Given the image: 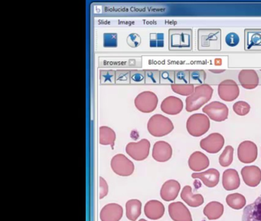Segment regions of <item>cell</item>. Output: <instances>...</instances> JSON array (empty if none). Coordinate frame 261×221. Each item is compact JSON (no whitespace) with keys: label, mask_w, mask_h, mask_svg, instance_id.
Masks as SVG:
<instances>
[{"label":"cell","mask_w":261,"mask_h":221,"mask_svg":"<svg viewBox=\"0 0 261 221\" xmlns=\"http://www.w3.org/2000/svg\"><path fill=\"white\" fill-rule=\"evenodd\" d=\"M198 49L199 51H220L221 49V30L220 29H200L198 30Z\"/></svg>","instance_id":"1"},{"label":"cell","mask_w":261,"mask_h":221,"mask_svg":"<svg viewBox=\"0 0 261 221\" xmlns=\"http://www.w3.org/2000/svg\"><path fill=\"white\" fill-rule=\"evenodd\" d=\"M214 89L207 84H203L195 87L193 94L186 98V109L188 112L198 110L208 102L213 95Z\"/></svg>","instance_id":"2"},{"label":"cell","mask_w":261,"mask_h":221,"mask_svg":"<svg viewBox=\"0 0 261 221\" xmlns=\"http://www.w3.org/2000/svg\"><path fill=\"white\" fill-rule=\"evenodd\" d=\"M169 37L170 50H192L193 42L192 29H169Z\"/></svg>","instance_id":"3"},{"label":"cell","mask_w":261,"mask_h":221,"mask_svg":"<svg viewBox=\"0 0 261 221\" xmlns=\"http://www.w3.org/2000/svg\"><path fill=\"white\" fill-rule=\"evenodd\" d=\"M147 129L151 135L160 138L170 134L173 130L174 125L169 118L160 114H156L149 118Z\"/></svg>","instance_id":"4"},{"label":"cell","mask_w":261,"mask_h":221,"mask_svg":"<svg viewBox=\"0 0 261 221\" xmlns=\"http://www.w3.org/2000/svg\"><path fill=\"white\" fill-rule=\"evenodd\" d=\"M210 120L204 114L197 113L191 115L186 122V128L189 135L193 137H201L208 131Z\"/></svg>","instance_id":"5"},{"label":"cell","mask_w":261,"mask_h":221,"mask_svg":"<svg viewBox=\"0 0 261 221\" xmlns=\"http://www.w3.org/2000/svg\"><path fill=\"white\" fill-rule=\"evenodd\" d=\"M159 98L154 92L146 91L136 97L134 104L137 110L143 113H151L158 105Z\"/></svg>","instance_id":"6"},{"label":"cell","mask_w":261,"mask_h":221,"mask_svg":"<svg viewBox=\"0 0 261 221\" xmlns=\"http://www.w3.org/2000/svg\"><path fill=\"white\" fill-rule=\"evenodd\" d=\"M111 168L116 174L121 176H130L135 170L133 161L126 158L124 154L119 153L115 155L111 160Z\"/></svg>","instance_id":"7"},{"label":"cell","mask_w":261,"mask_h":221,"mask_svg":"<svg viewBox=\"0 0 261 221\" xmlns=\"http://www.w3.org/2000/svg\"><path fill=\"white\" fill-rule=\"evenodd\" d=\"M150 142L147 139H141L137 142H130L126 147V152L135 161H144L149 157Z\"/></svg>","instance_id":"8"},{"label":"cell","mask_w":261,"mask_h":221,"mask_svg":"<svg viewBox=\"0 0 261 221\" xmlns=\"http://www.w3.org/2000/svg\"><path fill=\"white\" fill-rule=\"evenodd\" d=\"M202 112L210 119L217 122L225 121L228 118V107L224 103L220 101H212L203 107Z\"/></svg>","instance_id":"9"},{"label":"cell","mask_w":261,"mask_h":221,"mask_svg":"<svg viewBox=\"0 0 261 221\" xmlns=\"http://www.w3.org/2000/svg\"><path fill=\"white\" fill-rule=\"evenodd\" d=\"M257 153V146L253 141H244L238 146V159L244 164H250L256 161Z\"/></svg>","instance_id":"10"},{"label":"cell","mask_w":261,"mask_h":221,"mask_svg":"<svg viewBox=\"0 0 261 221\" xmlns=\"http://www.w3.org/2000/svg\"><path fill=\"white\" fill-rule=\"evenodd\" d=\"M218 92L221 99L230 102L234 101L239 96L240 89L233 80L227 79L220 83Z\"/></svg>","instance_id":"11"},{"label":"cell","mask_w":261,"mask_h":221,"mask_svg":"<svg viewBox=\"0 0 261 221\" xmlns=\"http://www.w3.org/2000/svg\"><path fill=\"white\" fill-rule=\"evenodd\" d=\"M224 144V138L221 134L212 133L201 140L200 147L207 153H217L222 149Z\"/></svg>","instance_id":"12"},{"label":"cell","mask_w":261,"mask_h":221,"mask_svg":"<svg viewBox=\"0 0 261 221\" xmlns=\"http://www.w3.org/2000/svg\"><path fill=\"white\" fill-rule=\"evenodd\" d=\"M244 49L261 51V29H246L244 30Z\"/></svg>","instance_id":"13"},{"label":"cell","mask_w":261,"mask_h":221,"mask_svg":"<svg viewBox=\"0 0 261 221\" xmlns=\"http://www.w3.org/2000/svg\"><path fill=\"white\" fill-rule=\"evenodd\" d=\"M169 214L174 221H192V214L183 203H171L169 205Z\"/></svg>","instance_id":"14"},{"label":"cell","mask_w":261,"mask_h":221,"mask_svg":"<svg viewBox=\"0 0 261 221\" xmlns=\"http://www.w3.org/2000/svg\"><path fill=\"white\" fill-rule=\"evenodd\" d=\"M244 183L249 187H257L261 182V170L257 166H246L241 169Z\"/></svg>","instance_id":"15"},{"label":"cell","mask_w":261,"mask_h":221,"mask_svg":"<svg viewBox=\"0 0 261 221\" xmlns=\"http://www.w3.org/2000/svg\"><path fill=\"white\" fill-rule=\"evenodd\" d=\"M152 158L158 162H166L172 156V148L169 143L159 141L154 144L152 148Z\"/></svg>","instance_id":"16"},{"label":"cell","mask_w":261,"mask_h":221,"mask_svg":"<svg viewBox=\"0 0 261 221\" xmlns=\"http://www.w3.org/2000/svg\"><path fill=\"white\" fill-rule=\"evenodd\" d=\"M123 209L120 204L112 203L105 205L100 213L101 221H120L123 217Z\"/></svg>","instance_id":"17"},{"label":"cell","mask_w":261,"mask_h":221,"mask_svg":"<svg viewBox=\"0 0 261 221\" xmlns=\"http://www.w3.org/2000/svg\"><path fill=\"white\" fill-rule=\"evenodd\" d=\"M194 179L201 180L207 187H215L220 181V173L217 169L210 168L204 172H195L192 174Z\"/></svg>","instance_id":"18"},{"label":"cell","mask_w":261,"mask_h":221,"mask_svg":"<svg viewBox=\"0 0 261 221\" xmlns=\"http://www.w3.org/2000/svg\"><path fill=\"white\" fill-rule=\"evenodd\" d=\"M238 80L242 87L248 90L256 89L259 84V76L253 69H243L238 75Z\"/></svg>","instance_id":"19"},{"label":"cell","mask_w":261,"mask_h":221,"mask_svg":"<svg viewBox=\"0 0 261 221\" xmlns=\"http://www.w3.org/2000/svg\"><path fill=\"white\" fill-rule=\"evenodd\" d=\"M181 190V185L175 180H169L162 186L160 196L163 201H172L176 199Z\"/></svg>","instance_id":"20"},{"label":"cell","mask_w":261,"mask_h":221,"mask_svg":"<svg viewBox=\"0 0 261 221\" xmlns=\"http://www.w3.org/2000/svg\"><path fill=\"white\" fill-rule=\"evenodd\" d=\"M161 110L169 115H176L181 113L183 109V101L175 96H169L161 103Z\"/></svg>","instance_id":"21"},{"label":"cell","mask_w":261,"mask_h":221,"mask_svg":"<svg viewBox=\"0 0 261 221\" xmlns=\"http://www.w3.org/2000/svg\"><path fill=\"white\" fill-rule=\"evenodd\" d=\"M144 213L146 217L152 220L161 219L165 213V207L163 203L156 200L148 201L144 207Z\"/></svg>","instance_id":"22"},{"label":"cell","mask_w":261,"mask_h":221,"mask_svg":"<svg viewBox=\"0 0 261 221\" xmlns=\"http://www.w3.org/2000/svg\"><path fill=\"white\" fill-rule=\"evenodd\" d=\"M242 221H261V195L254 202L246 206L243 212Z\"/></svg>","instance_id":"23"},{"label":"cell","mask_w":261,"mask_h":221,"mask_svg":"<svg viewBox=\"0 0 261 221\" xmlns=\"http://www.w3.org/2000/svg\"><path fill=\"white\" fill-rule=\"evenodd\" d=\"M210 164L208 158L201 151H195L191 154L189 159V166L191 170L200 172L205 170Z\"/></svg>","instance_id":"24"},{"label":"cell","mask_w":261,"mask_h":221,"mask_svg":"<svg viewBox=\"0 0 261 221\" xmlns=\"http://www.w3.org/2000/svg\"><path fill=\"white\" fill-rule=\"evenodd\" d=\"M222 185L227 191L234 190L241 185L238 171L234 169H227L223 173Z\"/></svg>","instance_id":"25"},{"label":"cell","mask_w":261,"mask_h":221,"mask_svg":"<svg viewBox=\"0 0 261 221\" xmlns=\"http://www.w3.org/2000/svg\"><path fill=\"white\" fill-rule=\"evenodd\" d=\"M181 198L188 205L192 207H198L204 204L202 195L192 193V187L185 186L181 192Z\"/></svg>","instance_id":"26"},{"label":"cell","mask_w":261,"mask_h":221,"mask_svg":"<svg viewBox=\"0 0 261 221\" xmlns=\"http://www.w3.org/2000/svg\"><path fill=\"white\" fill-rule=\"evenodd\" d=\"M224 205L221 203L212 201L204 207L203 213L207 219L214 220V219H219L224 213Z\"/></svg>","instance_id":"27"},{"label":"cell","mask_w":261,"mask_h":221,"mask_svg":"<svg viewBox=\"0 0 261 221\" xmlns=\"http://www.w3.org/2000/svg\"><path fill=\"white\" fill-rule=\"evenodd\" d=\"M116 133L111 127L101 126L99 130V141L102 145H111L114 149L116 141Z\"/></svg>","instance_id":"28"},{"label":"cell","mask_w":261,"mask_h":221,"mask_svg":"<svg viewBox=\"0 0 261 221\" xmlns=\"http://www.w3.org/2000/svg\"><path fill=\"white\" fill-rule=\"evenodd\" d=\"M142 213L141 201L137 199L129 200L126 204V215L127 219L136 221Z\"/></svg>","instance_id":"29"},{"label":"cell","mask_w":261,"mask_h":221,"mask_svg":"<svg viewBox=\"0 0 261 221\" xmlns=\"http://www.w3.org/2000/svg\"><path fill=\"white\" fill-rule=\"evenodd\" d=\"M226 202L229 207L234 210H241L246 205V198L241 193H231L227 195Z\"/></svg>","instance_id":"30"},{"label":"cell","mask_w":261,"mask_h":221,"mask_svg":"<svg viewBox=\"0 0 261 221\" xmlns=\"http://www.w3.org/2000/svg\"><path fill=\"white\" fill-rule=\"evenodd\" d=\"M171 87H172V90L175 93L182 95V96H190L191 95L193 94L194 91H195L194 84H173L171 85Z\"/></svg>","instance_id":"31"},{"label":"cell","mask_w":261,"mask_h":221,"mask_svg":"<svg viewBox=\"0 0 261 221\" xmlns=\"http://www.w3.org/2000/svg\"><path fill=\"white\" fill-rule=\"evenodd\" d=\"M233 148L232 146L228 145L224 148L219 157V164L222 167H228L233 161Z\"/></svg>","instance_id":"32"},{"label":"cell","mask_w":261,"mask_h":221,"mask_svg":"<svg viewBox=\"0 0 261 221\" xmlns=\"http://www.w3.org/2000/svg\"><path fill=\"white\" fill-rule=\"evenodd\" d=\"M100 80L101 84H116V72L114 70H100Z\"/></svg>","instance_id":"33"},{"label":"cell","mask_w":261,"mask_h":221,"mask_svg":"<svg viewBox=\"0 0 261 221\" xmlns=\"http://www.w3.org/2000/svg\"><path fill=\"white\" fill-rule=\"evenodd\" d=\"M145 84H160V71L145 70Z\"/></svg>","instance_id":"34"},{"label":"cell","mask_w":261,"mask_h":221,"mask_svg":"<svg viewBox=\"0 0 261 221\" xmlns=\"http://www.w3.org/2000/svg\"><path fill=\"white\" fill-rule=\"evenodd\" d=\"M175 72L171 70L160 71V84H175Z\"/></svg>","instance_id":"35"},{"label":"cell","mask_w":261,"mask_h":221,"mask_svg":"<svg viewBox=\"0 0 261 221\" xmlns=\"http://www.w3.org/2000/svg\"><path fill=\"white\" fill-rule=\"evenodd\" d=\"M233 110L239 116H245L250 112V105L246 101H237L233 104Z\"/></svg>","instance_id":"36"},{"label":"cell","mask_w":261,"mask_h":221,"mask_svg":"<svg viewBox=\"0 0 261 221\" xmlns=\"http://www.w3.org/2000/svg\"><path fill=\"white\" fill-rule=\"evenodd\" d=\"M206 79V73L204 70H190V84H203Z\"/></svg>","instance_id":"37"},{"label":"cell","mask_w":261,"mask_h":221,"mask_svg":"<svg viewBox=\"0 0 261 221\" xmlns=\"http://www.w3.org/2000/svg\"><path fill=\"white\" fill-rule=\"evenodd\" d=\"M116 84H130V71L117 70L116 71Z\"/></svg>","instance_id":"38"},{"label":"cell","mask_w":261,"mask_h":221,"mask_svg":"<svg viewBox=\"0 0 261 221\" xmlns=\"http://www.w3.org/2000/svg\"><path fill=\"white\" fill-rule=\"evenodd\" d=\"M175 84H190V71H175Z\"/></svg>","instance_id":"39"},{"label":"cell","mask_w":261,"mask_h":221,"mask_svg":"<svg viewBox=\"0 0 261 221\" xmlns=\"http://www.w3.org/2000/svg\"><path fill=\"white\" fill-rule=\"evenodd\" d=\"M130 84H144L145 70H130Z\"/></svg>","instance_id":"40"},{"label":"cell","mask_w":261,"mask_h":221,"mask_svg":"<svg viewBox=\"0 0 261 221\" xmlns=\"http://www.w3.org/2000/svg\"><path fill=\"white\" fill-rule=\"evenodd\" d=\"M150 46L152 47H162L164 43V35L163 34H151Z\"/></svg>","instance_id":"41"},{"label":"cell","mask_w":261,"mask_h":221,"mask_svg":"<svg viewBox=\"0 0 261 221\" xmlns=\"http://www.w3.org/2000/svg\"><path fill=\"white\" fill-rule=\"evenodd\" d=\"M103 42L106 47H116L117 46V34H105Z\"/></svg>","instance_id":"42"},{"label":"cell","mask_w":261,"mask_h":221,"mask_svg":"<svg viewBox=\"0 0 261 221\" xmlns=\"http://www.w3.org/2000/svg\"><path fill=\"white\" fill-rule=\"evenodd\" d=\"M225 41L227 46L230 47H235L239 43L240 38L238 34L234 33V32H230L226 35Z\"/></svg>","instance_id":"43"},{"label":"cell","mask_w":261,"mask_h":221,"mask_svg":"<svg viewBox=\"0 0 261 221\" xmlns=\"http://www.w3.org/2000/svg\"><path fill=\"white\" fill-rule=\"evenodd\" d=\"M127 43L133 48L138 47L141 43V38L138 34L132 33L127 37Z\"/></svg>","instance_id":"44"},{"label":"cell","mask_w":261,"mask_h":221,"mask_svg":"<svg viewBox=\"0 0 261 221\" xmlns=\"http://www.w3.org/2000/svg\"><path fill=\"white\" fill-rule=\"evenodd\" d=\"M109 192V187L106 180L103 179L102 176L100 178V199H103Z\"/></svg>","instance_id":"45"},{"label":"cell","mask_w":261,"mask_h":221,"mask_svg":"<svg viewBox=\"0 0 261 221\" xmlns=\"http://www.w3.org/2000/svg\"><path fill=\"white\" fill-rule=\"evenodd\" d=\"M209 71H210L211 72H213V73L220 74L222 73V72H224L225 70H224V69H211V70Z\"/></svg>","instance_id":"46"},{"label":"cell","mask_w":261,"mask_h":221,"mask_svg":"<svg viewBox=\"0 0 261 221\" xmlns=\"http://www.w3.org/2000/svg\"><path fill=\"white\" fill-rule=\"evenodd\" d=\"M139 221H147L146 220V219H140V220Z\"/></svg>","instance_id":"47"}]
</instances>
